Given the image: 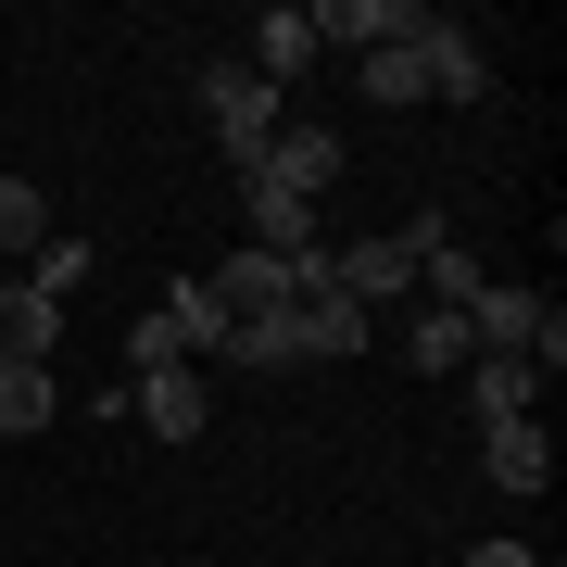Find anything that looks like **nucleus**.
<instances>
[{
	"label": "nucleus",
	"mask_w": 567,
	"mask_h": 567,
	"mask_svg": "<svg viewBox=\"0 0 567 567\" xmlns=\"http://www.w3.org/2000/svg\"><path fill=\"white\" fill-rule=\"evenodd\" d=\"M328 177H341V140L328 126H278L252 152V189H290V203H328Z\"/></svg>",
	"instance_id": "39448f33"
},
{
	"label": "nucleus",
	"mask_w": 567,
	"mask_h": 567,
	"mask_svg": "<svg viewBox=\"0 0 567 567\" xmlns=\"http://www.w3.org/2000/svg\"><path fill=\"white\" fill-rule=\"evenodd\" d=\"M76 278H89V240H39V278H25V290H39V303H63Z\"/></svg>",
	"instance_id": "6ab92c4d"
},
{
	"label": "nucleus",
	"mask_w": 567,
	"mask_h": 567,
	"mask_svg": "<svg viewBox=\"0 0 567 567\" xmlns=\"http://www.w3.org/2000/svg\"><path fill=\"white\" fill-rule=\"evenodd\" d=\"M240 215H252V252H290V265L328 252V240H316V203H290V189H252V177H240Z\"/></svg>",
	"instance_id": "ddd939ff"
},
{
	"label": "nucleus",
	"mask_w": 567,
	"mask_h": 567,
	"mask_svg": "<svg viewBox=\"0 0 567 567\" xmlns=\"http://www.w3.org/2000/svg\"><path fill=\"white\" fill-rule=\"evenodd\" d=\"M454 567H543V555H529V543H466Z\"/></svg>",
	"instance_id": "412c9836"
},
{
	"label": "nucleus",
	"mask_w": 567,
	"mask_h": 567,
	"mask_svg": "<svg viewBox=\"0 0 567 567\" xmlns=\"http://www.w3.org/2000/svg\"><path fill=\"white\" fill-rule=\"evenodd\" d=\"M164 328H177V353H215V365H227V341H240V316L215 303V278H177V290H164Z\"/></svg>",
	"instance_id": "f8f14e48"
},
{
	"label": "nucleus",
	"mask_w": 567,
	"mask_h": 567,
	"mask_svg": "<svg viewBox=\"0 0 567 567\" xmlns=\"http://www.w3.org/2000/svg\"><path fill=\"white\" fill-rule=\"evenodd\" d=\"M480 480L505 492V505H529V492L555 480V442H543V416H505V429H480Z\"/></svg>",
	"instance_id": "0eeeda50"
},
{
	"label": "nucleus",
	"mask_w": 567,
	"mask_h": 567,
	"mask_svg": "<svg viewBox=\"0 0 567 567\" xmlns=\"http://www.w3.org/2000/svg\"><path fill=\"white\" fill-rule=\"evenodd\" d=\"M316 278H328V252H303V265H290V252H227L215 265V303L227 316H290Z\"/></svg>",
	"instance_id": "7ed1b4c3"
},
{
	"label": "nucleus",
	"mask_w": 567,
	"mask_h": 567,
	"mask_svg": "<svg viewBox=\"0 0 567 567\" xmlns=\"http://www.w3.org/2000/svg\"><path fill=\"white\" fill-rule=\"evenodd\" d=\"M466 416L505 429V416H543V379H529L517 353H466Z\"/></svg>",
	"instance_id": "1a4fd4ad"
},
{
	"label": "nucleus",
	"mask_w": 567,
	"mask_h": 567,
	"mask_svg": "<svg viewBox=\"0 0 567 567\" xmlns=\"http://www.w3.org/2000/svg\"><path fill=\"white\" fill-rule=\"evenodd\" d=\"M429 227H442V215H404L391 240H341V252H328V290H341V303H365V316H379V303H404V290H416V252H429Z\"/></svg>",
	"instance_id": "f257e3e1"
},
{
	"label": "nucleus",
	"mask_w": 567,
	"mask_h": 567,
	"mask_svg": "<svg viewBox=\"0 0 567 567\" xmlns=\"http://www.w3.org/2000/svg\"><path fill=\"white\" fill-rule=\"evenodd\" d=\"M416 39H429V25H416ZM416 39H404V51H365V63H353V89H365V102H379V114L429 102V63H416Z\"/></svg>",
	"instance_id": "f3484780"
},
{
	"label": "nucleus",
	"mask_w": 567,
	"mask_h": 567,
	"mask_svg": "<svg viewBox=\"0 0 567 567\" xmlns=\"http://www.w3.org/2000/svg\"><path fill=\"white\" fill-rule=\"evenodd\" d=\"M316 63V25H303V0H278V13H252V76L265 89H290Z\"/></svg>",
	"instance_id": "4468645a"
},
{
	"label": "nucleus",
	"mask_w": 567,
	"mask_h": 567,
	"mask_svg": "<svg viewBox=\"0 0 567 567\" xmlns=\"http://www.w3.org/2000/svg\"><path fill=\"white\" fill-rule=\"evenodd\" d=\"M51 416H63V391H51V365H0V442H39Z\"/></svg>",
	"instance_id": "dca6fc26"
},
{
	"label": "nucleus",
	"mask_w": 567,
	"mask_h": 567,
	"mask_svg": "<svg viewBox=\"0 0 567 567\" xmlns=\"http://www.w3.org/2000/svg\"><path fill=\"white\" fill-rule=\"evenodd\" d=\"M203 114H215V140H227V164L252 177V152L290 126V89H265L252 63H203Z\"/></svg>",
	"instance_id": "f03ea898"
},
{
	"label": "nucleus",
	"mask_w": 567,
	"mask_h": 567,
	"mask_svg": "<svg viewBox=\"0 0 567 567\" xmlns=\"http://www.w3.org/2000/svg\"><path fill=\"white\" fill-rule=\"evenodd\" d=\"M126 404H140V429H152V442H203L215 391H203V365H152V379H126Z\"/></svg>",
	"instance_id": "423d86ee"
},
{
	"label": "nucleus",
	"mask_w": 567,
	"mask_h": 567,
	"mask_svg": "<svg viewBox=\"0 0 567 567\" xmlns=\"http://www.w3.org/2000/svg\"><path fill=\"white\" fill-rule=\"evenodd\" d=\"M152 365H189V353H177V328H164V316H140V328H126V379H152Z\"/></svg>",
	"instance_id": "aec40b11"
},
{
	"label": "nucleus",
	"mask_w": 567,
	"mask_h": 567,
	"mask_svg": "<svg viewBox=\"0 0 567 567\" xmlns=\"http://www.w3.org/2000/svg\"><path fill=\"white\" fill-rule=\"evenodd\" d=\"M39 240H51L39 189H25V177H0V252H39Z\"/></svg>",
	"instance_id": "a211bd4d"
},
{
	"label": "nucleus",
	"mask_w": 567,
	"mask_h": 567,
	"mask_svg": "<svg viewBox=\"0 0 567 567\" xmlns=\"http://www.w3.org/2000/svg\"><path fill=\"white\" fill-rule=\"evenodd\" d=\"M63 341V303H39L25 278H0V365H51Z\"/></svg>",
	"instance_id": "9b49d317"
},
{
	"label": "nucleus",
	"mask_w": 567,
	"mask_h": 567,
	"mask_svg": "<svg viewBox=\"0 0 567 567\" xmlns=\"http://www.w3.org/2000/svg\"><path fill=\"white\" fill-rule=\"evenodd\" d=\"M466 353H480V341H466V316L416 303V328H404V365H416V379H466Z\"/></svg>",
	"instance_id": "2eb2a0df"
},
{
	"label": "nucleus",
	"mask_w": 567,
	"mask_h": 567,
	"mask_svg": "<svg viewBox=\"0 0 567 567\" xmlns=\"http://www.w3.org/2000/svg\"><path fill=\"white\" fill-rule=\"evenodd\" d=\"M365 341H379V316H365V303H341L328 278L290 303V353H365Z\"/></svg>",
	"instance_id": "6e6552de"
},
{
	"label": "nucleus",
	"mask_w": 567,
	"mask_h": 567,
	"mask_svg": "<svg viewBox=\"0 0 567 567\" xmlns=\"http://www.w3.org/2000/svg\"><path fill=\"white\" fill-rule=\"evenodd\" d=\"M303 25H316V51L353 39V63H365V51H404L429 13H416V0H303Z\"/></svg>",
	"instance_id": "20e7f679"
},
{
	"label": "nucleus",
	"mask_w": 567,
	"mask_h": 567,
	"mask_svg": "<svg viewBox=\"0 0 567 567\" xmlns=\"http://www.w3.org/2000/svg\"><path fill=\"white\" fill-rule=\"evenodd\" d=\"M416 63H429V89H442V102H492V51L466 39V25H442V13H429Z\"/></svg>",
	"instance_id": "9d476101"
}]
</instances>
